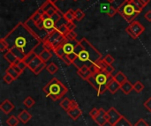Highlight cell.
<instances>
[{
  "label": "cell",
  "instance_id": "cell-1",
  "mask_svg": "<svg viewBox=\"0 0 151 126\" xmlns=\"http://www.w3.org/2000/svg\"><path fill=\"white\" fill-rule=\"evenodd\" d=\"M3 38L7 42L10 49H18L25 56L33 50L40 42L27 28L24 22L18 23L16 26H14V28H12Z\"/></svg>",
  "mask_w": 151,
  "mask_h": 126
},
{
  "label": "cell",
  "instance_id": "cell-2",
  "mask_svg": "<svg viewBox=\"0 0 151 126\" xmlns=\"http://www.w3.org/2000/svg\"><path fill=\"white\" fill-rule=\"evenodd\" d=\"M80 42L82 47L78 54V58L81 62H90L91 64H95L98 60L102 59V54L86 38H82Z\"/></svg>",
  "mask_w": 151,
  "mask_h": 126
},
{
  "label": "cell",
  "instance_id": "cell-3",
  "mask_svg": "<svg viewBox=\"0 0 151 126\" xmlns=\"http://www.w3.org/2000/svg\"><path fill=\"white\" fill-rule=\"evenodd\" d=\"M47 97H50L52 101L56 102L61 99L68 92V88L57 78H53L43 88Z\"/></svg>",
  "mask_w": 151,
  "mask_h": 126
},
{
  "label": "cell",
  "instance_id": "cell-4",
  "mask_svg": "<svg viewBox=\"0 0 151 126\" xmlns=\"http://www.w3.org/2000/svg\"><path fill=\"white\" fill-rule=\"evenodd\" d=\"M117 9H118V13H119L124 18V19L129 24L134 21L135 18L140 14V12L134 9V7L130 2L125 1Z\"/></svg>",
  "mask_w": 151,
  "mask_h": 126
},
{
  "label": "cell",
  "instance_id": "cell-5",
  "mask_svg": "<svg viewBox=\"0 0 151 126\" xmlns=\"http://www.w3.org/2000/svg\"><path fill=\"white\" fill-rule=\"evenodd\" d=\"M94 75L99 85V90L97 91V95L99 96L108 90V84L114 79V76H112V74H110L105 71H102Z\"/></svg>",
  "mask_w": 151,
  "mask_h": 126
},
{
  "label": "cell",
  "instance_id": "cell-6",
  "mask_svg": "<svg viewBox=\"0 0 151 126\" xmlns=\"http://www.w3.org/2000/svg\"><path fill=\"white\" fill-rule=\"evenodd\" d=\"M66 35H65L64 34H62L57 27L55 29H53L51 32H50L48 34V35L46 36V38L43 40V41H47L49 42L52 47L54 48V50L59 47V46H62L65 42L66 41ZM54 53V52H53Z\"/></svg>",
  "mask_w": 151,
  "mask_h": 126
},
{
  "label": "cell",
  "instance_id": "cell-7",
  "mask_svg": "<svg viewBox=\"0 0 151 126\" xmlns=\"http://www.w3.org/2000/svg\"><path fill=\"white\" fill-rule=\"evenodd\" d=\"M145 31V26L139 21H133L126 28V32L134 40L138 39L140 35Z\"/></svg>",
  "mask_w": 151,
  "mask_h": 126
},
{
  "label": "cell",
  "instance_id": "cell-8",
  "mask_svg": "<svg viewBox=\"0 0 151 126\" xmlns=\"http://www.w3.org/2000/svg\"><path fill=\"white\" fill-rule=\"evenodd\" d=\"M106 117H107L108 124H110L111 126H114L116 123L121 118L122 115L115 108H111L106 112Z\"/></svg>",
  "mask_w": 151,
  "mask_h": 126
},
{
  "label": "cell",
  "instance_id": "cell-9",
  "mask_svg": "<svg viewBox=\"0 0 151 126\" xmlns=\"http://www.w3.org/2000/svg\"><path fill=\"white\" fill-rule=\"evenodd\" d=\"M80 41L76 40H72V39H66L65 43L63 44V49L66 55H70L74 52L75 46L78 44Z\"/></svg>",
  "mask_w": 151,
  "mask_h": 126
},
{
  "label": "cell",
  "instance_id": "cell-10",
  "mask_svg": "<svg viewBox=\"0 0 151 126\" xmlns=\"http://www.w3.org/2000/svg\"><path fill=\"white\" fill-rule=\"evenodd\" d=\"M106 112L107 111H105L103 108H100L99 111H98V114L94 118L95 122L99 126H104L108 123L107 117H106Z\"/></svg>",
  "mask_w": 151,
  "mask_h": 126
},
{
  "label": "cell",
  "instance_id": "cell-11",
  "mask_svg": "<svg viewBox=\"0 0 151 126\" xmlns=\"http://www.w3.org/2000/svg\"><path fill=\"white\" fill-rule=\"evenodd\" d=\"M77 74H78L82 79H84V80H87L90 76L93 75V73H92V72H91L89 66H88V65H86V64L83 65L81 68L78 69Z\"/></svg>",
  "mask_w": 151,
  "mask_h": 126
},
{
  "label": "cell",
  "instance_id": "cell-12",
  "mask_svg": "<svg viewBox=\"0 0 151 126\" xmlns=\"http://www.w3.org/2000/svg\"><path fill=\"white\" fill-rule=\"evenodd\" d=\"M67 115L73 119V120H77L81 115H82V111L80 109L79 106H76V107H73V108H70L67 111Z\"/></svg>",
  "mask_w": 151,
  "mask_h": 126
},
{
  "label": "cell",
  "instance_id": "cell-13",
  "mask_svg": "<svg viewBox=\"0 0 151 126\" xmlns=\"http://www.w3.org/2000/svg\"><path fill=\"white\" fill-rule=\"evenodd\" d=\"M14 109V105L8 100V99H5L0 105V110L6 115L10 114V112Z\"/></svg>",
  "mask_w": 151,
  "mask_h": 126
},
{
  "label": "cell",
  "instance_id": "cell-14",
  "mask_svg": "<svg viewBox=\"0 0 151 126\" xmlns=\"http://www.w3.org/2000/svg\"><path fill=\"white\" fill-rule=\"evenodd\" d=\"M42 24H43V29L48 33L51 32L53 29L56 28V22L52 19L51 17L45 20H42Z\"/></svg>",
  "mask_w": 151,
  "mask_h": 126
},
{
  "label": "cell",
  "instance_id": "cell-15",
  "mask_svg": "<svg viewBox=\"0 0 151 126\" xmlns=\"http://www.w3.org/2000/svg\"><path fill=\"white\" fill-rule=\"evenodd\" d=\"M18 118L19 120L22 123V124H27L28 123L31 118H32V115L26 110H21L19 114H18Z\"/></svg>",
  "mask_w": 151,
  "mask_h": 126
},
{
  "label": "cell",
  "instance_id": "cell-16",
  "mask_svg": "<svg viewBox=\"0 0 151 126\" xmlns=\"http://www.w3.org/2000/svg\"><path fill=\"white\" fill-rule=\"evenodd\" d=\"M4 58L10 64H14L17 62V60L19 59V57H17L14 55V53H13L11 49L7 50V51L4 53Z\"/></svg>",
  "mask_w": 151,
  "mask_h": 126
},
{
  "label": "cell",
  "instance_id": "cell-17",
  "mask_svg": "<svg viewBox=\"0 0 151 126\" xmlns=\"http://www.w3.org/2000/svg\"><path fill=\"white\" fill-rule=\"evenodd\" d=\"M120 84L117 81V80H115L114 79L108 84V91H110L111 92V94H116L117 93V91H119V89H120Z\"/></svg>",
  "mask_w": 151,
  "mask_h": 126
},
{
  "label": "cell",
  "instance_id": "cell-18",
  "mask_svg": "<svg viewBox=\"0 0 151 126\" xmlns=\"http://www.w3.org/2000/svg\"><path fill=\"white\" fill-rule=\"evenodd\" d=\"M120 90L125 94H129L133 90H134V85L129 81L127 80L126 82H124L121 86H120Z\"/></svg>",
  "mask_w": 151,
  "mask_h": 126
},
{
  "label": "cell",
  "instance_id": "cell-19",
  "mask_svg": "<svg viewBox=\"0 0 151 126\" xmlns=\"http://www.w3.org/2000/svg\"><path fill=\"white\" fill-rule=\"evenodd\" d=\"M38 57L41 58V60H42V62L47 63V62L52 57V52H50V51H49V50H47V49H44Z\"/></svg>",
  "mask_w": 151,
  "mask_h": 126
},
{
  "label": "cell",
  "instance_id": "cell-20",
  "mask_svg": "<svg viewBox=\"0 0 151 126\" xmlns=\"http://www.w3.org/2000/svg\"><path fill=\"white\" fill-rule=\"evenodd\" d=\"M42 61L41 60V58L39 57H36L34 60H32L28 64H27V67L29 68V70L30 71H32V72H34L35 69H36V67L42 63Z\"/></svg>",
  "mask_w": 151,
  "mask_h": 126
},
{
  "label": "cell",
  "instance_id": "cell-21",
  "mask_svg": "<svg viewBox=\"0 0 151 126\" xmlns=\"http://www.w3.org/2000/svg\"><path fill=\"white\" fill-rule=\"evenodd\" d=\"M64 19L66 22L73 21V19H75V11H73V9H69L66 12H65Z\"/></svg>",
  "mask_w": 151,
  "mask_h": 126
},
{
  "label": "cell",
  "instance_id": "cell-22",
  "mask_svg": "<svg viewBox=\"0 0 151 126\" xmlns=\"http://www.w3.org/2000/svg\"><path fill=\"white\" fill-rule=\"evenodd\" d=\"M114 79L117 80L120 85H122L124 82H126L127 80H128L127 78V76L122 72H118L117 74L114 76Z\"/></svg>",
  "mask_w": 151,
  "mask_h": 126
},
{
  "label": "cell",
  "instance_id": "cell-23",
  "mask_svg": "<svg viewBox=\"0 0 151 126\" xmlns=\"http://www.w3.org/2000/svg\"><path fill=\"white\" fill-rule=\"evenodd\" d=\"M36 57H38V56L34 52V50H31L30 52H28V53L24 57V58H23L22 60H23L27 64H29L32 60H34Z\"/></svg>",
  "mask_w": 151,
  "mask_h": 126
},
{
  "label": "cell",
  "instance_id": "cell-24",
  "mask_svg": "<svg viewBox=\"0 0 151 126\" xmlns=\"http://www.w3.org/2000/svg\"><path fill=\"white\" fill-rule=\"evenodd\" d=\"M46 70H47V72H48L50 74L54 75L55 73H57V72H58V65H57L54 62H52V63H50V64H49L47 65Z\"/></svg>",
  "mask_w": 151,
  "mask_h": 126
},
{
  "label": "cell",
  "instance_id": "cell-25",
  "mask_svg": "<svg viewBox=\"0 0 151 126\" xmlns=\"http://www.w3.org/2000/svg\"><path fill=\"white\" fill-rule=\"evenodd\" d=\"M71 103H72V100H70L69 98H64L61 102H60V107L64 110H65V111H67L69 109H70V106H71Z\"/></svg>",
  "mask_w": 151,
  "mask_h": 126
},
{
  "label": "cell",
  "instance_id": "cell-26",
  "mask_svg": "<svg viewBox=\"0 0 151 126\" xmlns=\"http://www.w3.org/2000/svg\"><path fill=\"white\" fill-rule=\"evenodd\" d=\"M130 3L133 4V6L134 7V9H135L137 11H139L140 13L142 11L143 8L145 7V5L141 2V0H134V1H132V2H130Z\"/></svg>",
  "mask_w": 151,
  "mask_h": 126
},
{
  "label": "cell",
  "instance_id": "cell-27",
  "mask_svg": "<svg viewBox=\"0 0 151 126\" xmlns=\"http://www.w3.org/2000/svg\"><path fill=\"white\" fill-rule=\"evenodd\" d=\"M20 121L19 120L18 117L15 116H11L7 120H6V124L8 126H17L19 125Z\"/></svg>",
  "mask_w": 151,
  "mask_h": 126
},
{
  "label": "cell",
  "instance_id": "cell-28",
  "mask_svg": "<svg viewBox=\"0 0 151 126\" xmlns=\"http://www.w3.org/2000/svg\"><path fill=\"white\" fill-rule=\"evenodd\" d=\"M114 126H133L131 124V122L129 120H127L124 116L121 117V118L116 123V125Z\"/></svg>",
  "mask_w": 151,
  "mask_h": 126
},
{
  "label": "cell",
  "instance_id": "cell-29",
  "mask_svg": "<svg viewBox=\"0 0 151 126\" xmlns=\"http://www.w3.org/2000/svg\"><path fill=\"white\" fill-rule=\"evenodd\" d=\"M87 81L96 90V91H98L99 90V85H98V83H97V81H96V77H95V75L93 74L92 76H90L88 79H87Z\"/></svg>",
  "mask_w": 151,
  "mask_h": 126
},
{
  "label": "cell",
  "instance_id": "cell-30",
  "mask_svg": "<svg viewBox=\"0 0 151 126\" xmlns=\"http://www.w3.org/2000/svg\"><path fill=\"white\" fill-rule=\"evenodd\" d=\"M23 104H24L27 108L30 109V108H32V107L35 104V101L32 97L28 96V97H27V98L23 101Z\"/></svg>",
  "mask_w": 151,
  "mask_h": 126
},
{
  "label": "cell",
  "instance_id": "cell-31",
  "mask_svg": "<svg viewBox=\"0 0 151 126\" xmlns=\"http://www.w3.org/2000/svg\"><path fill=\"white\" fill-rule=\"evenodd\" d=\"M44 49H45V48H44L43 42H39V43L35 47V49H34L33 50H34V52H35L37 56H39Z\"/></svg>",
  "mask_w": 151,
  "mask_h": 126
},
{
  "label": "cell",
  "instance_id": "cell-32",
  "mask_svg": "<svg viewBox=\"0 0 151 126\" xmlns=\"http://www.w3.org/2000/svg\"><path fill=\"white\" fill-rule=\"evenodd\" d=\"M144 85L141 82V81H136L134 84V90L136 92V93H138V94H140L143 89H144Z\"/></svg>",
  "mask_w": 151,
  "mask_h": 126
},
{
  "label": "cell",
  "instance_id": "cell-33",
  "mask_svg": "<svg viewBox=\"0 0 151 126\" xmlns=\"http://www.w3.org/2000/svg\"><path fill=\"white\" fill-rule=\"evenodd\" d=\"M85 17V12L81 9H76L75 10V19L77 21H81Z\"/></svg>",
  "mask_w": 151,
  "mask_h": 126
},
{
  "label": "cell",
  "instance_id": "cell-34",
  "mask_svg": "<svg viewBox=\"0 0 151 126\" xmlns=\"http://www.w3.org/2000/svg\"><path fill=\"white\" fill-rule=\"evenodd\" d=\"M9 49H10V47H9V44L7 43V42L4 38H1V40H0V50L2 52H4L5 50L7 51Z\"/></svg>",
  "mask_w": 151,
  "mask_h": 126
},
{
  "label": "cell",
  "instance_id": "cell-35",
  "mask_svg": "<svg viewBox=\"0 0 151 126\" xmlns=\"http://www.w3.org/2000/svg\"><path fill=\"white\" fill-rule=\"evenodd\" d=\"M5 73H9V74H10L11 76H12L15 79H16L17 78H19V73L11 66V65L5 70Z\"/></svg>",
  "mask_w": 151,
  "mask_h": 126
},
{
  "label": "cell",
  "instance_id": "cell-36",
  "mask_svg": "<svg viewBox=\"0 0 151 126\" xmlns=\"http://www.w3.org/2000/svg\"><path fill=\"white\" fill-rule=\"evenodd\" d=\"M47 67V64H46V63H44V62H42L37 67H36V69L33 72V73L34 74H35V75H38L43 69H45Z\"/></svg>",
  "mask_w": 151,
  "mask_h": 126
},
{
  "label": "cell",
  "instance_id": "cell-37",
  "mask_svg": "<svg viewBox=\"0 0 151 126\" xmlns=\"http://www.w3.org/2000/svg\"><path fill=\"white\" fill-rule=\"evenodd\" d=\"M54 53H55V55H56L58 58H60V59H61V57L65 54V51H64V49H63V45H62V46L58 47V48L54 50Z\"/></svg>",
  "mask_w": 151,
  "mask_h": 126
},
{
  "label": "cell",
  "instance_id": "cell-38",
  "mask_svg": "<svg viewBox=\"0 0 151 126\" xmlns=\"http://www.w3.org/2000/svg\"><path fill=\"white\" fill-rule=\"evenodd\" d=\"M103 60H104L107 64H110V65H112V64H113L114 61H115L114 57H113L111 55H110V54H108V55H106L105 57H103Z\"/></svg>",
  "mask_w": 151,
  "mask_h": 126
},
{
  "label": "cell",
  "instance_id": "cell-39",
  "mask_svg": "<svg viewBox=\"0 0 151 126\" xmlns=\"http://www.w3.org/2000/svg\"><path fill=\"white\" fill-rule=\"evenodd\" d=\"M3 80L4 81V83H6L7 85H9V84H12V81L15 80V79L12 76H11L9 73H5L4 76L3 77Z\"/></svg>",
  "mask_w": 151,
  "mask_h": 126
},
{
  "label": "cell",
  "instance_id": "cell-40",
  "mask_svg": "<svg viewBox=\"0 0 151 126\" xmlns=\"http://www.w3.org/2000/svg\"><path fill=\"white\" fill-rule=\"evenodd\" d=\"M53 5H54V4H50L48 0H46V1H45V2H44V3L40 6V7H39V8H40V9H42L43 11H48L50 8H51Z\"/></svg>",
  "mask_w": 151,
  "mask_h": 126
},
{
  "label": "cell",
  "instance_id": "cell-41",
  "mask_svg": "<svg viewBox=\"0 0 151 126\" xmlns=\"http://www.w3.org/2000/svg\"><path fill=\"white\" fill-rule=\"evenodd\" d=\"M117 13H118V9H116L112 5H110L109 8H108V11H107V15L111 18V17H113Z\"/></svg>",
  "mask_w": 151,
  "mask_h": 126
},
{
  "label": "cell",
  "instance_id": "cell-42",
  "mask_svg": "<svg viewBox=\"0 0 151 126\" xmlns=\"http://www.w3.org/2000/svg\"><path fill=\"white\" fill-rule=\"evenodd\" d=\"M58 29L62 34H64L65 35H66V34H67V33L69 32V29L67 28V26H66V25H65V24L61 25L60 26H58Z\"/></svg>",
  "mask_w": 151,
  "mask_h": 126
},
{
  "label": "cell",
  "instance_id": "cell-43",
  "mask_svg": "<svg viewBox=\"0 0 151 126\" xmlns=\"http://www.w3.org/2000/svg\"><path fill=\"white\" fill-rule=\"evenodd\" d=\"M61 60L64 62V64H65L66 65H71L73 64V62L70 60V58L68 57V56L66 54H65L62 57H61Z\"/></svg>",
  "mask_w": 151,
  "mask_h": 126
},
{
  "label": "cell",
  "instance_id": "cell-44",
  "mask_svg": "<svg viewBox=\"0 0 151 126\" xmlns=\"http://www.w3.org/2000/svg\"><path fill=\"white\" fill-rule=\"evenodd\" d=\"M67 39H72V40H76L77 39V34L74 31H69L66 34Z\"/></svg>",
  "mask_w": 151,
  "mask_h": 126
},
{
  "label": "cell",
  "instance_id": "cell-45",
  "mask_svg": "<svg viewBox=\"0 0 151 126\" xmlns=\"http://www.w3.org/2000/svg\"><path fill=\"white\" fill-rule=\"evenodd\" d=\"M67 28L69 29V31H74V29L76 28V25L73 23V21H70V22H66L65 23Z\"/></svg>",
  "mask_w": 151,
  "mask_h": 126
},
{
  "label": "cell",
  "instance_id": "cell-46",
  "mask_svg": "<svg viewBox=\"0 0 151 126\" xmlns=\"http://www.w3.org/2000/svg\"><path fill=\"white\" fill-rule=\"evenodd\" d=\"M134 126H150V125H149V124H148L144 119L141 118V119H139V120L137 121V123H135V124H134Z\"/></svg>",
  "mask_w": 151,
  "mask_h": 126
},
{
  "label": "cell",
  "instance_id": "cell-47",
  "mask_svg": "<svg viewBox=\"0 0 151 126\" xmlns=\"http://www.w3.org/2000/svg\"><path fill=\"white\" fill-rule=\"evenodd\" d=\"M143 105H144V107L147 109V110H148L149 112H151V97H150V98L143 103Z\"/></svg>",
  "mask_w": 151,
  "mask_h": 126
},
{
  "label": "cell",
  "instance_id": "cell-48",
  "mask_svg": "<svg viewBox=\"0 0 151 126\" xmlns=\"http://www.w3.org/2000/svg\"><path fill=\"white\" fill-rule=\"evenodd\" d=\"M16 65H17V66H18V67H19V69L22 71V72H23V71H24V70H25V69L27 67V64H26V63H25L23 60H21V61H20V62H19L18 64H16Z\"/></svg>",
  "mask_w": 151,
  "mask_h": 126
},
{
  "label": "cell",
  "instance_id": "cell-49",
  "mask_svg": "<svg viewBox=\"0 0 151 126\" xmlns=\"http://www.w3.org/2000/svg\"><path fill=\"white\" fill-rule=\"evenodd\" d=\"M98 111H99V110H98V109L94 108V109H92V110H90V112H89V116L94 119V118L96 117V115L98 114Z\"/></svg>",
  "mask_w": 151,
  "mask_h": 126
},
{
  "label": "cell",
  "instance_id": "cell-50",
  "mask_svg": "<svg viewBox=\"0 0 151 126\" xmlns=\"http://www.w3.org/2000/svg\"><path fill=\"white\" fill-rule=\"evenodd\" d=\"M114 71H115V69H114V67H113L112 65L107 64L106 69H105V72H107L110 73V74H112V73L114 72Z\"/></svg>",
  "mask_w": 151,
  "mask_h": 126
},
{
  "label": "cell",
  "instance_id": "cell-51",
  "mask_svg": "<svg viewBox=\"0 0 151 126\" xmlns=\"http://www.w3.org/2000/svg\"><path fill=\"white\" fill-rule=\"evenodd\" d=\"M144 18H145L148 21L151 22V10H149L148 11H146V12H145V14H144Z\"/></svg>",
  "mask_w": 151,
  "mask_h": 126
},
{
  "label": "cell",
  "instance_id": "cell-52",
  "mask_svg": "<svg viewBox=\"0 0 151 126\" xmlns=\"http://www.w3.org/2000/svg\"><path fill=\"white\" fill-rule=\"evenodd\" d=\"M51 18H52V19H53V20H54V21H55V22L57 23L58 21H59V19H61L62 17H61V16H60L59 14H58V13L56 12V13H55L54 15H52V16H51Z\"/></svg>",
  "mask_w": 151,
  "mask_h": 126
},
{
  "label": "cell",
  "instance_id": "cell-53",
  "mask_svg": "<svg viewBox=\"0 0 151 126\" xmlns=\"http://www.w3.org/2000/svg\"><path fill=\"white\" fill-rule=\"evenodd\" d=\"M67 56H68V57L70 58V60H71L73 63V61L78 57V56H77L74 52H73V53H72V54H70V55H67Z\"/></svg>",
  "mask_w": 151,
  "mask_h": 126
},
{
  "label": "cell",
  "instance_id": "cell-54",
  "mask_svg": "<svg viewBox=\"0 0 151 126\" xmlns=\"http://www.w3.org/2000/svg\"><path fill=\"white\" fill-rule=\"evenodd\" d=\"M10 65H11V66H12V68H13V69H14V70L19 73V75L23 72H22V71H21V70L17 66V65H15V64H10Z\"/></svg>",
  "mask_w": 151,
  "mask_h": 126
},
{
  "label": "cell",
  "instance_id": "cell-55",
  "mask_svg": "<svg viewBox=\"0 0 151 126\" xmlns=\"http://www.w3.org/2000/svg\"><path fill=\"white\" fill-rule=\"evenodd\" d=\"M49 18H50V16L46 11H43V12L42 13V20H45V19H49Z\"/></svg>",
  "mask_w": 151,
  "mask_h": 126
},
{
  "label": "cell",
  "instance_id": "cell-56",
  "mask_svg": "<svg viewBox=\"0 0 151 126\" xmlns=\"http://www.w3.org/2000/svg\"><path fill=\"white\" fill-rule=\"evenodd\" d=\"M141 2H142V4H143L145 6H146L147 4H150V0H141Z\"/></svg>",
  "mask_w": 151,
  "mask_h": 126
},
{
  "label": "cell",
  "instance_id": "cell-57",
  "mask_svg": "<svg viewBox=\"0 0 151 126\" xmlns=\"http://www.w3.org/2000/svg\"><path fill=\"white\" fill-rule=\"evenodd\" d=\"M50 4H55L57 2H58V0H48Z\"/></svg>",
  "mask_w": 151,
  "mask_h": 126
},
{
  "label": "cell",
  "instance_id": "cell-58",
  "mask_svg": "<svg viewBox=\"0 0 151 126\" xmlns=\"http://www.w3.org/2000/svg\"><path fill=\"white\" fill-rule=\"evenodd\" d=\"M107 1H108L109 3H111H111H113V2H114L115 0H107Z\"/></svg>",
  "mask_w": 151,
  "mask_h": 126
},
{
  "label": "cell",
  "instance_id": "cell-59",
  "mask_svg": "<svg viewBox=\"0 0 151 126\" xmlns=\"http://www.w3.org/2000/svg\"><path fill=\"white\" fill-rule=\"evenodd\" d=\"M126 2H132V1H134V0H125Z\"/></svg>",
  "mask_w": 151,
  "mask_h": 126
},
{
  "label": "cell",
  "instance_id": "cell-60",
  "mask_svg": "<svg viewBox=\"0 0 151 126\" xmlns=\"http://www.w3.org/2000/svg\"><path fill=\"white\" fill-rule=\"evenodd\" d=\"M20 1H21V2H24V1H25V0H20Z\"/></svg>",
  "mask_w": 151,
  "mask_h": 126
},
{
  "label": "cell",
  "instance_id": "cell-61",
  "mask_svg": "<svg viewBox=\"0 0 151 126\" xmlns=\"http://www.w3.org/2000/svg\"><path fill=\"white\" fill-rule=\"evenodd\" d=\"M73 1H74V2H75V1H78V0H73Z\"/></svg>",
  "mask_w": 151,
  "mask_h": 126
},
{
  "label": "cell",
  "instance_id": "cell-62",
  "mask_svg": "<svg viewBox=\"0 0 151 126\" xmlns=\"http://www.w3.org/2000/svg\"><path fill=\"white\" fill-rule=\"evenodd\" d=\"M87 1H89V0H87Z\"/></svg>",
  "mask_w": 151,
  "mask_h": 126
}]
</instances>
